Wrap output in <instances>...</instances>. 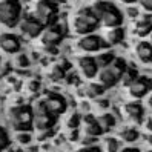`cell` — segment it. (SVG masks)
Instances as JSON below:
<instances>
[{
  "label": "cell",
  "instance_id": "6da1fadb",
  "mask_svg": "<svg viewBox=\"0 0 152 152\" xmlns=\"http://www.w3.org/2000/svg\"><path fill=\"white\" fill-rule=\"evenodd\" d=\"M92 11L97 15L100 26L104 28H114V26H121L123 25V12L120 11V8L117 5H114L112 2L108 0H98L92 6Z\"/></svg>",
  "mask_w": 152,
  "mask_h": 152
},
{
  "label": "cell",
  "instance_id": "7a4b0ae2",
  "mask_svg": "<svg viewBox=\"0 0 152 152\" xmlns=\"http://www.w3.org/2000/svg\"><path fill=\"white\" fill-rule=\"evenodd\" d=\"M32 106L31 104H15L8 109V123L17 131H31L32 129Z\"/></svg>",
  "mask_w": 152,
  "mask_h": 152
},
{
  "label": "cell",
  "instance_id": "3957f363",
  "mask_svg": "<svg viewBox=\"0 0 152 152\" xmlns=\"http://www.w3.org/2000/svg\"><path fill=\"white\" fill-rule=\"evenodd\" d=\"M100 26L97 15L94 14L91 6H85L74 14L72 17V29L77 35H85L89 32H95Z\"/></svg>",
  "mask_w": 152,
  "mask_h": 152
},
{
  "label": "cell",
  "instance_id": "277c9868",
  "mask_svg": "<svg viewBox=\"0 0 152 152\" xmlns=\"http://www.w3.org/2000/svg\"><path fill=\"white\" fill-rule=\"evenodd\" d=\"M128 68V63L124 58L120 57H115L109 65H106L104 68H100L95 77H98V82H100L106 89L115 86L124 72V69Z\"/></svg>",
  "mask_w": 152,
  "mask_h": 152
},
{
  "label": "cell",
  "instance_id": "5b68a950",
  "mask_svg": "<svg viewBox=\"0 0 152 152\" xmlns=\"http://www.w3.org/2000/svg\"><path fill=\"white\" fill-rule=\"evenodd\" d=\"M32 128H35L39 132H45V131H51L54 128V124L57 123V115H54L43 103V100H39L32 106Z\"/></svg>",
  "mask_w": 152,
  "mask_h": 152
},
{
  "label": "cell",
  "instance_id": "8992f818",
  "mask_svg": "<svg viewBox=\"0 0 152 152\" xmlns=\"http://www.w3.org/2000/svg\"><path fill=\"white\" fill-rule=\"evenodd\" d=\"M22 14L20 0H0V25L6 28H15Z\"/></svg>",
  "mask_w": 152,
  "mask_h": 152
},
{
  "label": "cell",
  "instance_id": "52a82bcc",
  "mask_svg": "<svg viewBox=\"0 0 152 152\" xmlns=\"http://www.w3.org/2000/svg\"><path fill=\"white\" fill-rule=\"evenodd\" d=\"M34 17L43 25V28L57 23V17H58L57 2H54V0H39L35 3Z\"/></svg>",
  "mask_w": 152,
  "mask_h": 152
},
{
  "label": "cell",
  "instance_id": "ba28073f",
  "mask_svg": "<svg viewBox=\"0 0 152 152\" xmlns=\"http://www.w3.org/2000/svg\"><path fill=\"white\" fill-rule=\"evenodd\" d=\"M40 35H42L43 49L46 52H56L57 46L61 43V40H63V37H65V31H63V28H61V25L54 23L51 26L43 28Z\"/></svg>",
  "mask_w": 152,
  "mask_h": 152
},
{
  "label": "cell",
  "instance_id": "9c48e42d",
  "mask_svg": "<svg viewBox=\"0 0 152 152\" xmlns=\"http://www.w3.org/2000/svg\"><path fill=\"white\" fill-rule=\"evenodd\" d=\"M77 49L82 51V52H86V54H91V52H98L102 51L103 48L108 46V43L104 42L103 37L97 35L94 32H89V34H85L82 35L78 40H77Z\"/></svg>",
  "mask_w": 152,
  "mask_h": 152
},
{
  "label": "cell",
  "instance_id": "30bf717a",
  "mask_svg": "<svg viewBox=\"0 0 152 152\" xmlns=\"http://www.w3.org/2000/svg\"><path fill=\"white\" fill-rule=\"evenodd\" d=\"M151 88H152V82H151L149 77L137 75L128 85V94H129L131 98H134V100H141V98H145L149 94Z\"/></svg>",
  "mask_w": 152,
  "mask_h": 152
},
{
  "label": "cell",
  "instance_id": "8fae6325",
  "mask_svg": "<svg viewBox=\"0 0 152 152\" xmlns=\"http://www.w3.org/2000/svg\"><path fill=\"white\" fill-rule=\"evenodd\" d=\"M17 26H19L20 32L25 35L26 39H35L39 37V35L42 34L43 31V25L35 19L34 15H23L20 17L19 23H17Z\"/></svg>",
  "mask_w": 152,
  "mask_h": 152
},
{
  "label": "cell",
  "instance_id": "7c38bea8",
  "mask_svg": "<svg viewBox=\"0 0 152 152\" xmlns=\"http://www.w3.org/2000/svg\"><path fill=\"white\" fill-rule=\"evenodd\" d=\"M123 117L126 121L132 123V124H141L143 120H145V106L138 102H129L123 106Z\"/></svg>",
  "mask_w": 152,
  "mask_h": 152
},
{
  "label": "cell",
  "instance_id": "4fadbf2b",
  "mask_svg": "<svg viewBox=\"0 0 152 152\" xmlns=\"http://www.w3.org/2000/svg\"><path fill=\"white\" fill-rule=\"evenodd\" d=\"M43 103L46 104V108L54 114V115H61L65 114L66 109H68V103H66V98L63 95H60L57 92H48L43 98Z\"/></svg>",
  "mask_w": 152,
  "mask_h": 152
},
{
  "label": "cell",
  "instance_id": "5bb4252c",
  "mask_svg": "<svg viewBox=\"0 0 152 152\" xmlns=\"http://www.w3.org/2000/svg\"><path fill=\"white\" fill-rule=\"evenodd\" d=\"M22 48V40L19 35L12 32H2L0 34V51L5 54H17Z\"/></svg>",
  "mask_w": 152,
  "mask_h": 152
},
{
  "label": "cell",
  "instance_id": "9a60e30c",
  "mask_svg": "<svg viewBox=\"0 0 152 152\" xmlns=\"http://www.w3.org/2000/svg\"><path fill=\"white\" fill-rule=\"evenodd\" d=\"M77 69L83 78H94L98 72V66L95 63V58L91 56H82L77 58Z\"/></svg>",
  "mask_w": 152,
  "mask_h": 152
},
{
  "label": "cell",
  "instance_id": "2e32d148",
  "mask_svg": "<svg viewBox=\"0 0 152 152\" xmlns=\"http://www.w3.org/2000/svg\"><path fill=\"white\" fill-rule=\"evenodd\" d=\"M82 124H83V131L86 135H91V137H100L103 135V129L100 126V123H98V120L95 117H92L91 114L85 115V117L82 118Z\"/></svg>",
  "mask_w": 152,
  "mask_h": 152
},
{
  "label": "cell",
  "instance_id": "e0dca14e",
  "mask_svg": "<svg viewBox=\"0 0 152 152\" xmlns=\"http://www.w3.org/2000/svg\"><path fill=\"white\" fill-rule=\"evenodd\" d=\"M135 57L140 61L141 65L149 66L151 65V60H152V46L151 43L146 40H141L137 43L135 46Z\"/></svg>",
  "mask_w": 152,
  "mask_h": 152
},
{
  "label": "cell",
  "instance_id": "ac0fdd59",
  "mask_svg": "<svg viewBox=\"0 0 152 152\" xmlns=\"http://www.w3.org/2000/svg\"><path fill=\"white\" fill-rule=\"evenodd\" d=\"M151 29H152V17H151V12H145V15H141L137 25H135V34L138 37H148L151 34Z\"/></svg>",
  "mask_w": 152,
  "mask_h": 152
},
{
  "label": "cell",
  "instance_id": "d6986e66",
  "mask_svg": "<svg viewBox=\"0 0 152 152\" xmlns=\"http://www.w3.org/2000/svg\"><path fill=\"white\" fill-rule=\"evenodd\" d=\"M124 40V29L121 26H114L109 28L108 32L104 35V42L108 43V46H114V45H118Z\"/></svg>",
  "mask_w": 152,
  "mask_h": 152
},
{
  "label": "cell",
  "instance_id": "ffe728a7",
  "mask_svg": "<svg viewBox=\"0 0 152 152\" xmlns=\"http://www.w3.org/2000/svg\"><path fill=\"white\" fill-rule=\"evenodd\" d=\"M118 138L121 141H126V143H134L137 141L138 137H140V132L135 129V128H131V126H124L121 129H118Z\"/></svg>",
  "mask_w": 152,
  "mask_h": 152
},
{
  "label": "cell",
  "instance_id": "44dd1931",
  "mask_svg": "<svg viewBox=\"0 0 152 152\" xmlns=\"http://www.w3.org/2000/svg\"><path fill=\"white\" fill-rule=\"evenodd\" d=\"M97 120H98V123H100V126H102L103 132H108V131H111V129L115 126V118H114L112 114L104 112V114H102Z\"/></svg>",
  "mask_w": 152,
  "mask_h": 152
},
{
  "label": "cell",
  "instance_id": "7402d4cb",
  "mask_svg": "<svg viewBox=\"0 0 152 152\" xmlns=\"http://www.w3.org/2000/svg\"><path fill=\"white\" fill-rule=\"evenodd\" d=\"M66 77V69L61 66L60 63L57 65H52V68L49 69V78L52 82H61Z\"/></svg>",
  "mask_w": 152,
  "mask_h": 152
},
{
  "label": "cell",
  "instance_id": "603a6c76",
  "mask_svg": "<svg viewBox=\"0 0 152 152\" xmlns=\"http://www.w3.org/2000/svg\"><path fill=\"white\" fill-rule=\"evenodd\" d=\"M82 124V115H80V112L74 111L71 112L68 117H66V121H65V126L71 131V129H78V126Z\"/></svg>",
  "mask_w": 152,
  "mask_h": 152
},
{
  "label": "cell",
  "instance_id": "cb8c5ba5",
  "mask_svg": "<svg viewBox=\"0 0 152 152\" xmlns=\"http://www.w3.org/2000/svg\"><path fill=\"white\" fill-rule=\"evenodd\" d=\"M104 91H106V88L100 82H91L86 88V94L89 97H100L104 94Z\"/></svg>",
  "mask_w": 152,
  "mask_h": 152
},
{
  "label": "cell",
  "instance_id": "d4e9b609",
  "mask_svg": "<svg viewBox=\"0 0 152 152\" xmlns=\"http://www.w3.org/2000/svg\"><path fill=\"white\" fill-rule=\"evenodd\" d=\"M94 58H95V63H97L98 69H100V68H104L106 65H109L111 61L115 58V54H114V52H111V51H106V52L98 54V56L94 57Z\"/></svg>",
  "mask_w": 152,
  "mask_h": 152
},
{
  "label": "cell",
  "instance_id": "484cf974",
  "mask_svg": "<svg viewBox=\"0 0 152 152\" xmlns=\"http://www.w3.org/2000/svg\"><path fill=\"white\" fill-rule=\"evenodd\" d=\"M15 140H17L19 145L26 146V145H29V143L32 141V135H31L29 131H17L15 132Z\"/></svg>",
  "mask_w": 152,
  "mask_h": 152
},
{
  "label": "cell",
  "instance_id": "4316f807",
  "mask_svg": "<svg viewBox=\"0 0 152 152\" xmlns=\"http://www.w3.org/2000/svg\"><path fill=\"white\" fill-rule=\"evenodd\" d=\"M137 75H138V72H137L135 68H126V69H124V72H123V75H121V78H120V82H123L124 86H128Z\"/></svg>",
  "mask_w": 152,
  "mask_h": 152
},
{
  "label": "cell",
  "instance_id": "83f0119b",
  "mask_svg": "<svg viewBox=\"0 0 152 152\" xmlns=\"http://www.w3.org/2000/svg\"><path fill=\"white\" fill-rule=\"evenodd\" d=\"M14 65H15V68L25 69V68H28V66L31 65V60H29V57L26 56V54L17 52V54H15V58H14Z\"/></svg>",
  "mask_w": 152,
  "mask_h": 152
},
{
  "label": "cell",
  "instance_id": "f1b7e54d",
  "mask_svg": "<svg viewBox=\"0 0 152 152\" xmlns=\"http://www.w3.org/2000/svg\"><path fill=\"white\" fill-rule=\"evenodd\" d=\"M11 145V138H10V134H8V131L0 126V151H5L8 149Z\"/></svg>",
  "mask_w": 152,
  "mask_h": 152
},
{
  "label": "cell",
  "instance_id": "f546056e",
  "mask_svg": "<svg viewBox=\"0 0 152 152\" xmlns=\"http://www.w3.org/2000/svg\"><path fill=\"white\" fill-rule=\"evenodd\" d=\"M102 149L108 151V152H115V151H118V149H120V146H118V141H117V138H112V137L104 138Z\"/></svg>",
  "mask_w": 152,
  "mask_h": 152
},
{
  "label": "cell",
  "instance_id": "4dcf8cb0",
  "mask_svg": "<svg viewBox=\"0 0 152 152\" xmlns=\"http://www.w3.org/2000/svg\"><path fill=\"white\" fill-rule=\"evenodd\" d=\"M40 82L39 80H29L28 83H26V89H28V92H39L40 91Z\"/></svg>",
  "mask_w": 152,
  "mask_h": 152
},
{
  "label": "cell",
  "instance_id": "1f68e13d",
  "mask_svg": "<svg viewBox=\"0 0 152 152\" xmlns=\"http://www.w3.org/2000/svg\"><path fill=\"white\" fill-rule=\"evenodd\" d=\"M140 8L145 12H151L152 11V0H138Z\"/></svg>",
  "mask_w": 152,
  "mask_h": 152
},
{
  "label": "cell",
  "instance_id": "d6a6232c",
  "mask_svg": "<svg viewBox=\"0 0 152 152\" xmlns=\"http://www.w3.org/2000/svg\"><path fill=\"white\" fill-rule=\"evenodd\" d=\"M97 106L100 109H108L109 108V100H98L97 102Z\"/></svg>",
  "mask_w": 152,
  "mask_h": 152
},
{
  "label": "cell",
  "instance_id": "836d02e7",
  "mask_svg": "<svg viewBox=\"0 0 152 152\" xmlns=\"http://www.w3.org/2000/svg\"><path fill=\"white\" fill-rule=\"evenodd\" d=\"M118 2H121V3H124V5H131V3L135 2V0H118Z\"/></svg>",
  "mask_w": 152,
  "mask_h": 152
}]
</instances>
